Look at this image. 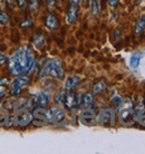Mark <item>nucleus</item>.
Listing matches in <instances>:
<instances>
[{"label": "nucleus", "mask_w": 145, "mask_h": 154, "mask_svg": "<svg viewBox=\"0 0 145 154\" xmlns=\"http://www.w3.org/2000/svg\"><path fill=\"white\" fill-rule=\"evenodd\" d=\"M35 64L36 58L32 54V50L27 46L19 47L17 50H15L8 62L9 69L12 75L16 76L29 73L34 68Z\"/></svg>", "instance_id": "obj_1"}, {"label": "nucleus", "mask_w": 145, "mask_h": 154, "mask_svg": "<svg viewBox=\"0 0 145 154\" xmlns=\"http://www.w3.org/2000/svg\"><path fill=\"white\" fill-rule=\"evenodd\" d=\"M117 116H119V123L124 126H131L133 125L135 121V109L133 107V102L131 100H125L119 103L117 106Z\"/></svg>", "instance_id": "obj_2"}, {"label": "nucleus", "mask_w": 145, "mask_h": 154, "mask_svg": "<svg viewBox=\"0 0 145 154\" xmlns=\"http://www.w3.org/2000/svg\"><path fill=\"white\" fill-rule=\"evenodd\" d=\"M49 75L55 78H64L65 76V70L61 66L60 60H58L56 58H50L46 62L44 67L40 70V76H46Z\"/></svg>", "instance_id": "obj_3"}, {"label": "nucleus", "mask_w": 145, "mask_h": 154, "mask_svg": "<svg viewBox=\"0 0 145 154\" xmlns=\"http://www.w3.org/2000/svg\"><path fill=\"white\" fill-rule=\"evenodd\" d=\"M31 123L35 126H44L48 123H51V115L50 109H47L45 107H37L32 112V119Z\"/></svg>", "instance_id": "obj_4"}, {"label": "nucleus", "mask_w": 145, "mask_h": 154, "mask_svg": "<svg viewBox=\"0 0 145 154\" xmlns=\"http://www.w3.org/2000/svg\"><path fill=\"white\" fill-rule=\"evenodd\" d=\"M31 119H32V113L29 112V109L26 107L16 109L15 114L12 116V122L18 126H27L28 124L31 123Z\"/></svg>", "instance_id": "obj_5"}, {"label": "nucleus", "mask_w": 145, "mask_h": 154, "mask_svg": "<svg viewBox=\"0 0 145 154\" xmlns=\"http://www.w3.org/2000/svg\"><path fill=\"white\" fill-rule=\"evenodd\" d=\"M96 124L115 125V111L113 108H100L96 115Z\"/></svg>", "instance_id": "obj_6"}, {"label": "nucleus", "mask_w": 145, "mask_h": 154, "mask_svg": "<svg viewBox=\"0 0 145 154\" xmlns=\"http://www.w3.org/2000/svg\"><path fill=\"white\" fill-rule=\"evenodd\" d=\"M96 115L97 114H96L95 109L87 106L79 114L80 123L84 124V125H94V124H96Z\"/></svg>", "instance_id": "obj_7"}, {"label": "nucleus", "mask_w": 145, "mask_h": 154, "mask_svg": "<svg viewBox=\"0 0 145 154\" xmlns=\"http://www.w3.org/2000/svg\"><path fill=\"white\" fill-rule=\"evenodd\" d=\"M82 100H83V95L82 93H68L66 94V97L64 100L65 106L67 108H76L82 105Z\"/></svg>", "instance_id": "obj_8"}, {"label": "nucleus", "mask_w": 145, "mask_h": 154, "mask_svg": "<svg viewBox=\"0 0 145 154\" xmlns=\"http://www.w3.org/2000/svg\"><path fill=\"white\" fill-rule=\"evenodd\" d=\"M28 84H29V78L27 76H23V75H19L15 81L12 82L10 94L11 95H18L23 91V87H26Z\"/></svg>", "instance_id": "obj_9"}, {"label": "nucleus", "mask_w": 145, "mask_h": 154, "mask_svg": "<svg viewBox=\"0 0 145 154\" xmlns=\"http://www.w3.org/2000/svg\"><path fill=\"white\" fill-rule=\"evenodd\" d=\"M50 115H51V123L57 124L61 122L67 115L65 108L60 107V106H56V107L50 108Z\"/></svg>", "instance_id": "obj_10"}, {"label": "nucleus", "mask_w": 145, "mask_h": 154, "mask_svg": "<svg viewBox=\"0 0 145 154\" xmlns=\"http://www.w3.org/2000/svg\"><path fill=\"white\" fill-rule=\"evenodd\" d=\"M50 97H51L50 91L49 89H45L44 92L37 93V94L35 95V102H36L39 106H46V105L49 104Z\"/></svg>", "instance_id": "obj_11"}, {"label": "nucleus", "mask_w": 145, "mask_h": 154, "mask_svg": "<svg viewBox=\"0 0 145 154\" xmlns=\"http://www.w3.org/2000/svg\"><path fill=\"white\" fill-rule=\"evenodd\" d=\"M135 121L140 125L145 126V107L144 106H137L135 108Z\"/></svg>", "instance_id": "obj_12"}, {"label": "nucleus", "mask_w": 145, "mask_h": 154, "mask_svg": "<svg viewBox=\"0 0 145 154\" xmlns=\"http://www.w3.org/2000/svg\"><path fill=\"white\" fill-rule=\"evenodd\" d=\"M80 77L79 76H70L67 78V81L65 83V89L66 91H72L76 87L77 85L80 83Z\"/></svg>", "instance_id": "obj_13"}, {"label": "nucleus", "mask_w": 145, "mask_h": 154, "mask_svg": "<svg viewBox=\"0 0 145 154\" xmlns=\"http://www.w3.org/2000/svg\"><path fill=\"white\" fill-rule=\"evenodd\" d=\"M77 7L76 6H72V7L68 9V11L66 14V21L67 23H74L77 19Z\"/></svg>", "instance_id": "obj_14"}, {"label": "nucleus", "mask_w": 145, "mask_h": 154, "mask_svg": "<svg viewBox=\"0 0 145 154\" xmlns=\"http://www.w3.org/2000/svg\"><path fill=\"white\" fill-rule=\"evenodd\" d=\"M142 58H143V54H142V53H134V54L131 56V60H130L131 68L136 69L138 67V65H140V62H141Z\"/></svg>", "instance_id": "obj_15"}, {"label": "nucleus", "mask_w": 145, "mask_h": 154, "mask_svg": "<svg viewBox=\"0 0 145 154\" xmlns=\"http://www.w3.org/2000/svg\"><path fill=\"white\" fill-rule=\"evenodd\" d=\"M45 25H46V27L48 28L49 30H54V29L57 28L58 21L54 15H48L46 17V20H45Z\"/></svg>", "instance_id": "obj_16"}, {"label": "nucleus", "mask_w": 145, "mask_h": 154, "mask_svg": "<svg viewBox=\"0 0 145 154\" xmlns=\"http://www.w3.org/2000/svg\"><path fill=\"white\" fill-rule=\"evenodd\" d=\"M9 119H10V115H9V111L7 108H1L0 109V126H5L9 124Z\"/></svg>", "instance_id": "obj_17"}, {"label": "nucleus", "mask_w": 145, "mask_h": 154, "mask_svg": "<svg viewBox=\"0 0 145 154\" xmlns=\"http://www.w3.org/2000/svg\"><path fill=\"white\" fill-rule=\"evenodd\" d=\"M145 29V16H141L135 26V35H140Z\"/></svg>", "instance_id": "obj_18"}, {"label": "nucleus", "mask_w": 145, "mask_h": 154, "mask_svg": "<svg viewBox=\"0 0 145 154\" xmlns=\"http://www.w3.org/2000/svg\"><path fill=\"white\" fill-rule=\"evenodd\" d=\"M66 94H67V91L65 88L63 89H59L57 93H56V95H55V102H56V104H61V103H64V100H65L66 97Z\"/></svg>", "instance_id": "obj_19"}, {"label": "nucleus", "mask_w": 145, "mask_h": 154, "mask_svg": "<svg viewBox=\"0 0 145 154\" xmlns=\"http://www.w3.org/2000/svg\"><path fill=\"white\" fill-rule=\"evenodd\" d=\"M94 93L93 92H88L86 93L84 96H83V100H82V104H84L85 106H89L94 102Z\"/></svg>", "instance_id": "obj_20"}, {"label": "nucleus", "mask_w": 145, "mask_h": 154, "mask_svg": "<svg viewBox=\"0 0 145 154\" xmlns=\"http://www.w3.org/2000/svg\"><path fill=\"white\" fill-rule=\"evenodd\" d=\"M93 89H94V93L103 92V91H105V89H106V83H105L103 79L96 82L95 85H94V87H93Z\"/></svg>", "instance_id": "obj_21"}, {"label": "nucleus", "mask_w": 145, "mask_h": 154, "mask_svg": "<svg viewBox=\"0 0 145 154\" xmlns=\"http://www.w3.org/2000/svg\"><path fill=\"white\" fill-rule=\"evenodd\" d=\"M100 10V6H99V0H92L91 2V12L93 15H96L97 12Z\"/></svg>", "instance_id": "obj_22"}, {"label": "nucleus", "mask_w": 145, "mask_h": 154, "mask_svg": "<svg viewBox=\"0 0 145 154\" xmlns=\"http://www.w3.org/2000/svg\"><path fill=\"white\" fill-rule=\"evenodd\" d=\"M32 42L36 46H42L45 44V37H44V35H36L32 39Z\"/></svg>", "instance_id": "obj_23"}, {"label": "nucleus", "mask_w": 145, "mask_h": 154, "mask_svg": "<svg viewBox=\"0 0 145 154\" xmlns=\"http://www.w3.org/2000/svg\"><path fill=\"white\" fill-rule=\"evenodd\" d=\"M8 21H9V17H8L7 14L0 11V23L1 25H7Z\"/></svg>", "instance_id": "obj_24"}, {"label": "nucleus", "mask_w": 145, "mask_h": 154, "mask_svg": "<svg viewBox=\"0 0 145 154\" xmlns=\"http://www.w3.org/2000/svg\"><path fill=\"white\" fill-rule=\"evenodd\" d=\"M30 26H32V20L29 19V18L25 19L23 23H20V27L21 28H28V27H30Z\"/></svg>", "instance_id": "obj_25"}, {"label": "nucleus", "mask_w": 145, "mask_h": 154, "mask_svg": "<svg viewBox=\"0 0 145 154\" xmlns=\"http://www.w3.org/2000/svg\"><path fill=\"white\" fill-rule=\"evenodd\" d=\"M38 7V1L37 0H29V9L30 10H36Z\"/></svg>", "instance_id": "obj_26"}, {"label": "nucleus", "mask_w": 145, "mask_h": 154, "mask_svg": "<svg viewBox=\"0 0 145 154\" xmlns=\"http://www.w3.org/2000/svg\"><path fill=\"white\" fill-rule=\"evenodd\" d=\"M121 102H122V98H121V97H119V96H114V97H113V100H112V105L115 104V106H119Z\"/></svg>", "instance_id": "obj_27"}, {"label": "nucleus", "mask_w": 145, "mask_h": 154, "mask_svg": "<svg viewBox=\"0 0 145 154\" xmlns=\"http://www.w3.org/2000/svg\"><path fill=\"white\" fill-rule=\"evenodd\" d=\"M17 4L19 8H25L27 5V0H17Z\"/></svg>", "instance_id": "obj_28"}, {"label": "nucleus", "mask_w": 145, "mask_h": 154, "mask_svg": "<svg viewBox=\"0 0 145 154\" xmlns=\"http://www.w3.org/2000/svg\"><path fill=\"white\" fill-rule=\"evenodd\" d=\"M117 4H119V0H108V5L111 7H116Z\"/></svg>", "instance_id": "obj_29"}, {"label": "nucleus", "mask_w": 145, "mask_h": 154, "mask_svg": "<svg viewBox=\"0 0 145 154\" xmlns=\"http://www.w3.org/2000/svg\"><path fill=\"white\" fill-rule=\"evenodd\" d=\"M47 4H48V7L51 9V8L55 7V5H56V0H47Z\"/></svg>", "instance_id": "obj_30"}, {"label": "nucleus", "mask_w": 145, "mask_h": 154, "mask_svg": "<svg viewBox=\"0 0 145 154\" xmlns=\"http://www.w3.org/2000/svg\"><path fill=\"white\" fill-rule=\"evenodd\" d=\"M6 59H7V56H6V55H4V54H1V53H0V65H1L2 63L6 62Z\"/></svg>", "instance_id": "obj_31"}, {"label": "nucleus", "mask_w": 145, "mask_h": 154, "mask_svg": "<svg viewBox=\"0 0 145 154\" xmlns=\"http://www.w3.org/2000/svg\"><path fill=\"white\" fill-rule=\"evenodd\" d=\"M5 94H6V88L4 86H0V100H1V97L4 96Z\"/></svg>", "instance_id": "obj_32"}, {"label": "nucleus", "mask_w": 145, "mask_h": 154, "mask_svg": "<svg viewBox=\"0 0 145 154\" xmlns=\"http://www.w3.org/2000/svg\"><path fill=\"white\" fill-rule=\"evenodd\" d=\"M8 83H9V81H8L7 78H2V81H0V86H1V85H7Z\"/></svg>", "instance_id": "obj_33"}, {"label": "nucleus", "mask_w": 145, "mask_h": 154, "mask_svg": "<svg viewBox=\"0 0 145 154\" xmlns=\"http://www.w3.org/2000/svg\"><path fill=\"white\" fill-rule=\"evenodd\" d=\"M80 0H70V2H72V6H77V5L79 4Z\"/></svg>", "instance_id": "obj_34"}, {"label": "nucleus", "mask_w": 145, "mask_h": 154, "mask_svg": "<svg viewBox=\"0 0 145 154\" xmlns=\"http://www.w3.org/2000/svg\"><path fill=\"white\" fill-rule=\"evenodd\" d=\"M6 1H7V2H8L9 5H11L12 2H14V0H6Z\"/></svg>", "instance_id": "obj_35"}, {"label": "nucleus", "mask_w": 145, "mask_h": 154, "mask_svg": "<svg viewBox=\"0 0 145 154\" xmlns=\"http://www.w3.org/2000/svg\"><path fill=\"white\" fill-rule=\"evenodd\" d=\"M1 1H2V0H0V2H1Z\"/></svg>", "instance_id": "obj_36"}, {"label": "nucleus", "mask_w": 145, "mask_h": 154, "mask_svg": "<svg viewBox=\"0 0 145 154\" xmlns=\"http://www.w3.org/2000/svg\"><path fill=\"white\" fill-rule=\"evenodd\" d=\"M84 1H87V0H84Z\"/></svg>", "instance_id": "obj_37"}]
</instances>
